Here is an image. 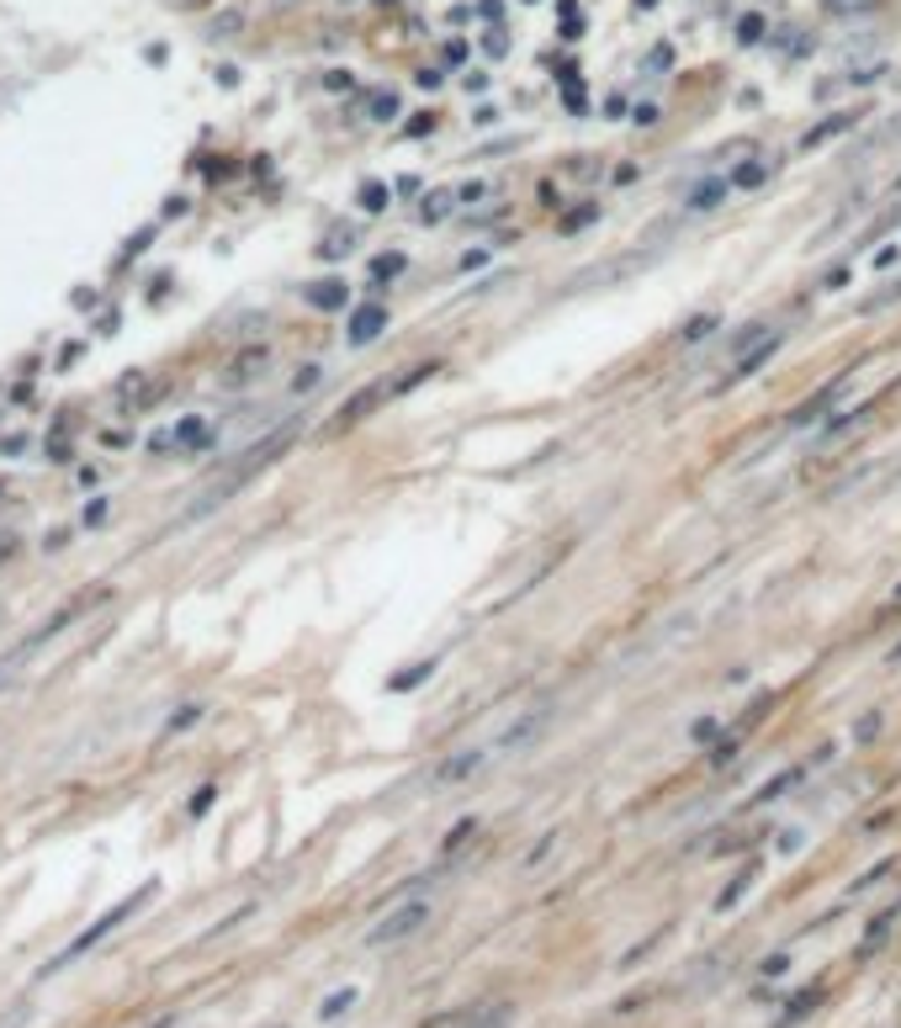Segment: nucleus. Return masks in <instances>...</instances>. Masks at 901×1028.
<instances>
[{"label":"nucleus","instance_id":"nucleus-1","mask_svg":"<svg viewBox=\"0 0 901 1028\" xmlns=\"http://www.w3.org/2000/svg\"><path fill=\"white\" fill-rule=\"evenodd\" d=\"M149 896H155V885H138V891H133V896H127L123 906H112L107 917H96V922H90V928H85V933H81V939H75V944H70V949H64V954H53V959L42 965V976H59L64 965H75V959H85V954H90V949L101 944V939H107L112 928H123L127 917H133V912H138V906H144V902H149Z\"/></svg>","mask_w":901,"mask_h":1028},{"label":"nucleus","instance_id":"nucleus-2","mask_svg":"<svg viewBox=\"0 0 901 1028\" xmlns=\"http://www.w3.org/2000/svg\"><path fill=\"white\" fill-rule=\"evenodd\" d=\"M430 922V902H398L387 917H377L367 928V949H393L404 944V939H414L419 928Z\"/></svg>","mask_w":901,"mask_h":1028},{"label":"nucleus","instance_id":"nucleus-3","mask_svg":"<svg viewBox=\"0 0 901 1028\" xmlns=\"http://www.w3.org/2000/svg\"><path fill=\"white\" fill-rule=\"evenodd\" d=\"M552 716H557L552 705H531V710H520V716H515V721L498 732V753H531L535 742L552 732Z\"/></svg>","mask_w":901,"mask_h":1028},{"label":"nucleus","instance_id":"nucleus-4","mask_svg":"<svg viewBox=\"0 0 901 1028\" xmlns=\"http://www.w3.org/2000/svg\"><path fill=\"white\" fill-rule=\"evenodd\" d=\"M483 769H489V753L483 747H461V753H450V758H441L430 769V790H456V784L478 780Z\"/></svg>","mask_w":901,"mask_h":1028},{"label":"nucleus","instance_id":"nucleus-5","mask_svg":"<svg viewBox=\"0 0 901 1028\" xmlns=\"http://www.w3.org/2000/svg\"><path fill=\"white\" fill-rule=\"evenodd\" d=\"M387 398H393V382H371L367 393H356V404H350V409H340L334 419H329V435H340V430L361 424V419H367L377 404H387Z\"/></svg>","mask_w":901,"mask_h":1028},{"label":"nucleus","instance_id":"nucleus-6","mask_svg":"<svg viewBox=\"0 0 901 1028\" xmlns=\"http://www.w3.org/2000/svg\"><path fill=\"white\" fill-rule=\"evenodd\" d=\"M775 350H779V334H769V339H758L748 356H738L732 367H727V376H721V387H738V382H748L753 371H764L769 361H775Z\"/></svg>","mask_w":901,"mask_h":1028},{"label":"nucleus","instance_id":"nucleus-7","mask_svg":"<svg viewBox=\"0 0 901 1028\" xmlns=\"http://www.w3.org/2000/svg\"><path fill=\"white\" fill-rule=\"evenodd\" d=\"M266 371H271V350H266V345H249V350H239V356L223 367V382H229V387H245V382L266 376Z\"/></svg>","mask_w":901,"mask_h":1028},{"label":"nucleus","instance_id":"nucleus-8","mask_svg":"<svg viewBox=\"0 0 901 1028\" xmlns=\"http://www.w3.org/2000/svg\"><path fill=\"white\" fill-rule=\"evenodd\" d=\"M387 319H393V313H387L382 302H367V308H356V313H350L345 339H350V345H371L377 334H387Z\"/></svg>","mask_w":901,"mask_h":1028},{"label":"nucleus","instance_id":"nucleus-9","mask_svg":"<svg viewBox=\"0 0 901 1028\" xmlns=\"http://www.w3.org/2000/svg\"><path fill=\"white\" fill-rule=\"evenodd\" d=\"M303 302H308V308H319V313H345V308H350V287H345L340 276H329V282H308V287H303Z\"/></svg>","mask_w":901,"mask_h":1028},{"label":"nucleus","instance_id":"nucleus-10","mask_svg":"<svg viewBox=\"0 0 901 1028\" xmlns=\"http://www.w3.org/2000/svg\"><path fill=\"white\" fill-rule=\"evenodd\" d=\"M170 441H175V451H207L212 446V424H207L202 413H192V419H181L170 430Z\"/></svg>","mask_w":901,"mask_h":1028},{"label":"nucleus","instance_id":"nucleus-11","mask_svg":"<svg viewBox=\"0 0 901 1028\" xmlns=\"http://www.w3.org/2000/svg\"><path fill=\"white\" fill-rule=\"evenodd\" d=\"M753 880H758V864H742L738 875H732V880L721 885V896H716V912H732V906L748 896V885H753Z\"/></svg>","mask_w":901,"mask_h":1028},{"label":"nucleus","instance_id":"nucleus-12","mask_svg":"<svg viewBox=\"0 0 901 1028\" xmlns=\"http://www.w3.org/2000/svg\"><path fill=\"white\" fill-rule=\"evenodd\" d=\"M838 393H843V382H832V387H822V393H817V398H812V404H801V409L790 413V430H801V424H812V419H822V413H827V409H832V404H838Z\"/></svg>","mask_w":901,"mask_h":1028},{"label":"nucleus","instance_id":"nucleus-13","mask_svg":"<svg viewBox=\"0 0 901 1028\" xmlns=\"http://www.w3.org/2000/svg\"><path fill=\"white\" fill-rule=\"evenodd\" d=\"M849 127H854V112H838V117H827V123L806 127V133H801V149H817V144L838 138V133H849Z\"/></svg>","mask_w":901,"mask_h":1028},{"label":"nucleus","instance_id":"nucleus-14","mask_svg":"<svg viewBox=\"0 0 901 1028\" xmlns=\"http://www.w3.org/2000/svg\"><path fill=\"white\" fill-rule=\"evenodd\" d=\"M727 191H732V181H716V175H711V181H700L695 191L684 197V207H690V212H705V207H716V202H721Z\"/></svg>","mask_w":901,"mask_h":1028},{"label":"nucleus","instance_id":"nucleus-15","mask_svg":"<svg viewBox=\"0 0 901 1028\" xmlns=\"http://www.w3.org/2000/svg\"><path fill=\"white\" fill-rule=\"evenodd\" d=\"M356 1002H361V991H356V987H340L334 996H324V1002H319V1024H334V1018H345V1013H350Z\"/></svg>","mask_w":901,"mask_h":1028},{"label":"nucleus","instance_id":"nucleus-16","mask_svg":"<svg viewBox=\"0 0 901 1028\" xmlns=\"http://www.w3.org/2000/svg\"><path fill=\"white\" fill-rule=\"evenodd\" d=\"M727 181H732V191H758V186H769V165H764V160H748V165H738Z\"/></svg>","mask_w":901,"mask_h":1028},{"label":"nucleus","instance_id":"nucleus-17","mask_svg":"<svg viewBox=\"0 0 901 1028\" xmlns=\"http://www.w3.org/2000/svg\"><path fill=\"white\" fill-rule=\"evenodd\" d=\"M758 339H769V319H753V324H742L732 339H727V356H748Z\"/></svg>","mask_w":901,"mask_h":1028},{"label":"nucleus","instance_id":"nucleus-18","mask_svg":"<svg viewBox=\"0 0 901 1028\" xmlns=\"http://www.w3.org/2000/svg\"><path fill=\"white\" fill-rule=\"evenodd\" d=\"M404 271H409V260H404L398 249H393V255H377V260H371V282H377V287H382V282H398Z\"/></svg>","mask_w":901,"mask_h":1028},{"label":"nucleus","instance_id":"nucleus-19","mask_svg":"<svg viewBox=\"0 0 901 1028\" xmlns=\"http://www.w3.org/2000/svg\"><path fill=\"white\" fill-rule=\"evenodd\" d=\"M450 202H456V197H450V191H435V197H424V202H419V218H424V223H430V228H435V223H446Z\"/></svg>","mask_w":901,"mask_h":1028},{"label":"nucleus","instance_id":"nucleus-20","mask_svg":"<svg viewBox=\"0 0 901 1028\" xmlns=\"http://www.w3.org/2000/svg\"><path fill=\"white\" fill-rule=\"evenodd\" d=\"M430 673H435V658L414 662V668H404V673H398V679H393V690H398V695H404V690H414V684H424V679H430Z\"/></svg>","mask_w":901,"mask_h":1028},{"label":"nucleus","instance_id":"nucleus-21","mask_svg":"<svg viewBox=\"0 0 901 1028\" xmlns=\"http://www.w3.org/2000/svg\"><path fill=\"white\" fill-rule=\"evenodd\" d=\"M795 780H801V769H790V775H779L775 784H764V790H758V801H764V806H769V801H779L785 790H795Z\"/></svg>","mask_w":901,"mask_h":1028},{"label":"nucleus","instance_id":"nucleus-22","mask_svg":"<svg viewBox=\"0 0 901 1028\" xmlns=\"http://www.w3.org/2000/svg\"><path fill=\"white\" fill-rule=\"evenodd\" d=\"M361 207H367V212H382V207H387V186H382V181H367V186H361Z\"/></svg>","mask_w":901,"mask_h":1028},{"label":"nucleus","instance_id":"nucleus-23","mask_svg":"<svg viewBox=\"0 0 901 1028\" xmlns=\"http://www.w3.org/2000/svg\"><path fill=\"white\" fill-rule=\"evenodd\" d=\"M350 249H356V234H334V239L319 245V255H324V260H340V255H350Z\"/></svg>","mask_w":901,"mask_h":1028},{"label":"nucleus","instance_id":"nucleus-24","mask_svg":"<svg viewBox=\"0 0 901 1028\" xmlns=\"http://www.w3.org/2000/svg\"><path fill=\"white\" fill-rule=\"evenodd\" d=\"M552 849H557V832H546V838H535V849H531V854H526V869H541V864H546V854H552Z\"/></svg>","mask_w":901,"mask_h":1028},{"label":"nucleus","instance_id":"nucleus-25","mask_svg":"<svg viewBox=\"0 0 901 1028\" xmlns=\"http://www.w3.org/2000/svg\"><path fill=\"white\" fill-rule=\"evenodd\" d=\"M197 716H202V705H186V710H175V716H170V727H164V738H175V732H186V727H192Z\"/></svg>","mask_w":901,"mask_h":1028},{"label":"nucleus","instance_id":"nucleus-26","mask_svg":"<svg viewBox=\"0 0 901 1028\" xmlns=\"http://www.w3.org/2000/svg\"><path fill=\"white\" fill-rule=\"evenodd\" d=\"M716 738H721V727H716L711 716H705V721H695V732H690V742H695V747H711Z\"/></svg>","mask_w":901,"mask_h":1028},{"label":"nucleus","instance_id":"nucleus-27","mask_svg":"<svg viewBox=\"0 0 901 1028\" xmlns=\"http://www.w3.org/2000/svg\"><path fill=\"white\" fill-rule=\"evenodd\" d=\"M594 218V207H573L568 218H563V234H583V223Z\"/></svg>","mask_w":901,"mask_h":1028},{"label":"nucleus","instance_id":"nucleus-28","mask_svg":"<svg viewBox=\"0 0 901 1028\" xmlns=\"http://www.w3.org/2000/svg\"><path fill=\"white\" fill-rule=\"evenodd\" d=\"M875 732H880V716L869 710V716H860V727H854V738H860V742H875Z\"/></svg>","mask_w":901,"mask_h":1028},{"label":"nucleus","instance_id":"nucleus-29","mask_svg":"<svg viewBox=\"0 0 901 1028\" xmlns=\"http://www.w3.org/2000/svg\"><path fill=\"white\" fill-rule=\"evenodd\" d=\"M711 330H716V319H711V313H700L695 324H690V330H684V339H690V345H695V339H705V334H711Z\"/></svg>","mask_w":901,"mask_h":1028},{"label":"nucleus","instance_id":"nucleus-30","mask_svg":"<svg viewBox=\"0 0 901 1028\" xmlns=\"http://www.w3.org/2000/svg\"><path fill=\"white\" fill-rule=\"evenodd\" d=\"M371 117H382V123H387V117H398V96H377Z\"/></svg>","mask_w":901,"mask_h":1028},{"label":"nucleus","instance_id":"nucleus-31","mask_svg":"<svg viewBox=\"0 0 901 1028\" xmlns=\"http://www.w3.org/2000/svg\"><path fill=\"white\" fill-rule=\"evenodd\" d=\"M801 838H806V832H801V827H790V832H779L775 849H779V854H795V849H801Z\"/></svg>","mask_w":901,"mask_h":1028},{"label":"nucleus","instance_id":"nucleus-32","mask_svg":"<svg viewBox=\"0 0 901 1028\" xmlns=\"http://www.w3.org/2000/svg\"><path fill=\"white\" fill-rule=\"evenodd\" d=\"M313 382H319V367H303L297 376H292V393H308Z\"/></svg>","mask_w":901,"mask_h":1028},{"label":"nucleus","instance_id":"nucleus-33","mask_svg":"<svg viewBox=\"0 0 901 1028\" xmlns=\"http://www.w3.org/2000/svg\"><path fill=\"white\" fill-rule=\"evenodd\" d=\"M897 260H901V249H897V245L875 249V271H891V265H897Z\"/></svg>","mask_w":901,"mask_h":1028},{"label":"nucleus","instance_id":"nucleus-34","mask_svg":"<svg viewBox=\"0 0 901 1028\" xmlns=\"http://www.w3.org/2000/svg\"><path fill=\"white\" fill-rule=\"evenodd\" d=\"M483 191H489V186H483V181H467V186H461V191H456V202H483Z\"/></svg>","mask_w":901,"mask_h":1028},{"label":"nucleus","instance_id":"nucleus-35","mask_svg":"<svg viewBox=\"0 0 901 1028\" xmlns=\"http://www.w3.org/2000/svg\"><path fill=\"white\" fill-rule=\"evenodd\" d=\"M472 832H478V817H467V822H461L456 832H450V838H446V854L456 849V843H461V838H472Z\"/></svg>","mask_w":901,"mask_h":1028},{"label":"nucleus","instance_id":"nucleus-36","mask_svg":"<svg viewBox=\"0 0 901 1028\" xmlns=\"http://www.w3.org/2000/svg\"><path fill=\"white\" fill-rule=\"evenodd\" d=\"M478 265H489V249H472V255H461V271H478Z\"/></svg>","mask_w":901,"mask_h":1028},{"label":"nucleus","instance_id":"nucleus-37","mask_svg":"<svg viewBox=\"0 0 901 1028\" xmlns=\"http://www.w3.org/2000/svg\"><path fill=\"white\" fill-rule=\"evenodd\" d=\"M101 446H112V451H123V446H133V441H127L123 430H107V435H101Z\"/></svg>","mask_w":901,"mask_h":1028},{"label":"nucleus","instance_id":"nucleus-38","mask_svg":"<svg viewBox=\"0 0 901 1028\" xmlns=\"http://www.w3.org/2000/svg\"><path fill=\"white\" fill-rule=\"evenodd\" d=\"M785 965H790V954H775V959H764V976H785Z\"/></svg>","mask_w":901,"mask_h":1028},{"label":"nucleus","instance_id":"nucleus-39","mask_svg":"<svg viewBox=\"0 0 901 1028\" xmlns=\"http://www.w3.org/2000/svg\"><path fill=\"white\" fill-rule=\"evenodd\" d=\"M101 520H107V504H101V498H96V504H90V509H85V525H101Z\"/></svg>","mask_w":901,"mask_h":1028},{"label":"nucleus","instance_id":"nucleus-40","mask_svg":"<svg viewBox=\"0 0 901 1028\" xmlns=\"http://www.w3.org/2000/svg\"><path fill=\"white\" fill-rule=\"evenodd\" d=\"M0 557H11V535H0Z\"/></svg>","mask_w":901,"mask_h":1028},{"label":"nucleus","instance_id":"nucleus-41","mask_svg":"<svg viewBox=\"0 0 901 1028\" xmlns=\"http://www.w3.org/2000/svg\"><path fill=\"white\" fill-rule=\"evenodd\" d=\"M891 605H897V610H901V583H897V594H891Z\"/></svg>","mask_w":901,"mask_h":1028},{"label":"nucleus","instance_id":"nucleus-42","mask_svg":"<svg viewBox=\"0 0 901 1028\" xmlns=\"http://www.w3.org/2000/svg\"><path fill=\"white\" fill-rule=\"evenodd\" d=\"M897 658H901V647H897Z\"/></svg>","mask_w":901,"mask_h":1028}]
</instances>
